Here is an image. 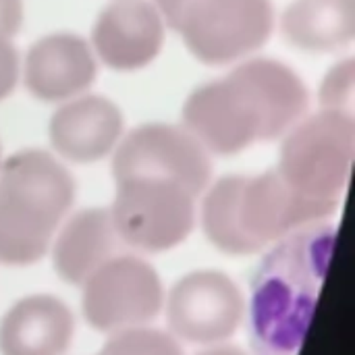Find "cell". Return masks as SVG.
Segmentation results:
<instances>
[{
    "mask_svg": "<svg viewBox=\"0 0 355 355\" xmlns=\"http://www.w3.org/2000/svg\"><path fill=\"white\" fill-rule=\"evenodd\" d=\"M243 318V297L237 285L218 270H198L183 277L168 295L166 320L175 337L214 345L233 337Z\"/></svg>",
    "mask_w": 355,
    "mask_h": 355,
    "instance_id": "9",
    "label": "cell"
},
{
    "mask_svg": "<svg viewBox=\"0 0 355 355\" xmlns=\"http://www.w3.org/2000/svg\"><path fill=\"white\" fill-rule=\"evenodd\" d=\"M121 131V110L100 96L73 100L56 110L50 121L52 146L73 162H96L104 158L116 146Z\"/></svg>",
    "mask_w": 355,
    "mask_h": 355,
    "instance_id": "13",
    "label": "cell"
},
{
    "mask_svg": "<svg viewBox=\"0 0 355 355\" xmlns=\"http://www.w3.org/2000/svg\"><path fill=\"white\" fill-rule=\"evenodd\" d=\"M119 235L110 210L89 208L75 214L56 237L54 268L67 283L83 285L100 266L114 258Z\"/></svg>",
    "mask_w": 355,
    "mask_h": 355,
    "instance_id": "15",
    "label": "cell"
},
{
    "mask_svg": "<svg viewBox=\"0 0 355 355\" xmlns=\"http://www.w3.org/2000/svg\"><path fill=\"white\" fill-rule=\"evenodd\" d=\"M243 175H231L216 181L202 206V225L208 239L225 254L250 256L260 252L241 231L239 191Z\"/></svg>",
    "mask_w": 355,
    "mask_h": 355,
    "instance_id": "17",
    "label": "cell"
},
{
    "mask_svg": "<svg viewBox=\"0 0 355 355\" xmlns=\"http://www.w3.org/2000/svg\"><path fill=\"white\" fill-rule=\"evenodd\" d=\"M306 108L302 79L279 60L256 58L198 87L183 106V121L206 152L231 156L293 129Z\"/></svg>",
    "mask_w": 355,
    "mask_h": 355,
    "instance_id": "1",
    "label": "cell"
},
{
    "mask_svg": "<svg viewBox=\"0 0 355 355\" xmlns=\"http://www.w3.org/2000/svg\"><path fill=\"white\" fill-rule=\"evenodd\" d=\"M270 0H191L175 31L206 64H227L260 48L272 31Z\"/></svg>",
    "mask_w": 355,
    "mask_h": 355,
    "instance_id": "6",
    "label": "cell"
},
{
    "mask_svg": "<svg viewBox=\"0 0 355 355\" xmlns=\"http://www.w3.org/2000/svg\"><path fill=\"white\" fill-rule=\"evenodd\" d=\"M17 75H19L17 50L6 37H0V100L12 92L17 83Z\"/></svg>",
    "mask_w": 355,
    "mask_h": 355,
    "instance_id": "20",
    "label": "cell"
},
{
    "mask_svg": "<svg viewBox=\"0 0 355 355\" xmlns=\"http://www.w3.org/2000/svg\"><path fill=\"white\" fill-rule=\"evenodd\" d=\"M112 173L123 179H166L200 196L210 183L212 164L204 146L187 131L162 123L133 129L116 148Z\"/></svg>",
    "mask_w": 355,
    "mask_h": 355,
    "instance_id": "8",
    "label": "cell"
},
{
    "mask_svg": "<svg viewBox=\"0 0 355 355\" xmlns=\"http://www.w3.org/2000/svg\"><path fill=\"white\" fill-rule=\"evenodd\" d=\"M333 243L331 227H314L283 243L254 285L252 329L262 355H293L308 329Z\"/></svg>",
    "mask_w": 355,
    "mask_h": 355,
    "instance_id": "2",
    "label": "cell"
},
{
    "mask_svg": "<svg viewBox=\"0 0 355 355\" xmlns=\"http://www.w3.org/2000/svg\"><path fill=\"white\" fill-rule=\"evenodd\" d=\"M339 204L310 200L291 189L277 171L243 175L239 191V225L243 235L262 250L295 229L318 225L337 212Z\"/></svg>",
    "mask_w": 355,
    "mask_h": 355,
    "instance_id": "10",
    "label": "cell"
},
{
    "mask_svg": "<svg viewBox=\"0 0 355 355\" xmlns=\"http://www.w3.org/2000/svg\"><path fill=\"white\" fill-rule=\"evenodd\" d=\"M200 355H245L243 352L235 349V347H214V349H208Z\"/></svg>",
    "mask_w": 355,
    "mask_h": 355,
    "instance_id": "23",
    "label": "cell"
},
{
    "mask_svg": "<svg viewBox=\"0 0 355 355\" xmlns=\"http://www.w3.org/2000/svg\"><path fill=\"white\" fill-rule=\"evenodd\" d=\"M23 23L21 0H0V37H12Z\"/></svg>",
    "mask_w": 355,
    "mask_h": 355,
    "instance_id": "21",
    "label": "cell"
},
{
    "mask_svg": "<svg viewBox=\"0 0 355 355\" xmlns=\"http://www.w3.org/2000/svg\"><path fill=\"white\" fill-rule=\"evenodd\" d=\"M75 331L71 310L52 295L17 302L0 322L2 355H64Z\"/></svg>",
    "mask_w": 355,
    "mask_h": 355,
    "instance_id": "14",
    "label": "cell"
},
{
    "mask_svg": "<svg viewBox=\"0 0 355 355\" xmlns=\"http://www.w3.org/2000/svg\"><path fill=\"white\" fill-rule=\"evenodd\" d=\"M100 355H106V354H102V352H100Z\"/></svg>",
    "mask_w": 355,
    "mask_h": 355,
    "instance_id": "24",
    "label": "cell"
},
{
    "mask_svg": "<svg viewBox=\"0 0 355 355\" xmlns=\"http://www.w3.org/2000/svg\"><path fill=\"white\" fill-rule=\"evenodd\" d=\"M106 355H183L181 345L168 333L154 329H127L114 333L112 339L104 345Z\"/></svg>",
    "mask_w": 355,
    "mask_h": 355,
    "instance_id": "18",
    "label": "cell"
},
{
    "mask_svg": "<svg viewBox=\"0 0 355 355\" xmlns=\"http://www.w3.org/2000/svg\"><path fill=\"white\" fill-rule=\"evenodd\" d=\"M96 60L85 40L54 33L35 42L25 58L27 89L46 102L67 100L92 85Z\"/></svg>",
    "mask_w": 355,
    "mask_h": 355,
    "instance_id": "12",
    "label": "cell"
},
{
    "mask_svg": "<svg viewBox=\"0 0 355 355\" xmlns=\"http://www.w3.org/2000/svg\"><path fill=\"white\" fill-rule=\"evenodd\" d=\"M73 200V177L46 152L25 150L0 164V262L25 266L46 256Z\"/></svg>",
    "mask_w": 355,
    "mask_h": 355,
    "instance_id": "3",
    "label": "cell"
},
{
    "mask_svg": "<svg viewBox=\"0 0 355 355\" xmlns=\"http://www.w3.org/2000/svg\"><path fill=\"white\" fill-rule=\"evenodd\" d=\"M285 37L310 52H333L355 33V0H295L283 15Z\"/></svg>",
    "mask_w": 355,
    "mask_h": 355,
    "instance_id": "16",
    "label": "cell"
},
{
    "mask_svg": "<svg viewBox=\"0 0 355 355\" xmlns=\"http://www.w3.org/2000/svg\"><path fill=\"white\" fill-rule=\"evenodd\" d=\"M164 42L158 8L146 0H116L102 10L94 27V46L100 58L116 71L150 64Z\"/></svg>",
    "mask_w": 355,
    "mask_h": 355,
    "instance_id": "11",
    "label": "cell"
},
{
    "mask_svg": "<svg viewBox=\"0 0 355 355\" xmlns=\"http://www.w3.org/2000/svg\"><path fill=\"white\" fill-rule=\"evenodd\" d=\"M354 150V116L322 110L295 125L285 137L277 173L297 193L339 204L349 181Z\"/></svg>",
    "mask_w": 355,
    "mask_h": 355,
    "instance_id": "4",
    "label": "cell"
},
{
    "mask_svg": "<svg viewBox=\"0 0 355 355\" xmlns=\"http://www.w3.org/2000/svg\"><path fill=\"white\" fill-rule=\"evenodd\" d=\"M164 291L158 272L135 256H116L83 283V316L102 333H121L158 316Z\"/></svg>",
    "mask_w": 355,
    "mask_h": 355,
    "instance_id": "7",
    "label": "cell"
},
{
    "mask_svg": "<svg viewBox=\"0 0 355 355\" xmlns=\"http://www.w3.org/2000/svg\"><path fill=\"white\" fill-rule=\"evenodd\" d=\"M196 196L166 179L116 181L110 208L121 241L141 252H166L187 239L196 223Z\"/></svg>",
    "mask_w": 355,
    "mask_h": 355,
    "instance_id": "5",
    "label": "cell"
},
{
    "mask_svg": "<svg viewBox=\"0 0 355 355\" xmlns=\"http://www.w3.org/2000/svg\"><path fill=\"white\" fill-rule=\"evenodd\" d=\"M354 87H355V62L352 58L335 64L322 85H320V104L324 110L333 112H345L352 114L354 106Z\"/></svg>",
    "mask_w": 355,
    "mask_h": 355,
    "instance_id": "19",
    "label": "cell"
},
{
    "mask_svg": "<svg viewBox=\"0 0 355 355\" xmlns=\"http://www.w3.org/2000/svg\"><path fill=\"white\" fill-rule=\"evenodd\" d=\"M156 2H158L160 17H164V21L175 29L179 19H181V15H183V10L187 8V4L191 0H156Z\"/></svg>",
    "mask_w": 355,
    "mask_h": 355,
    "instance_id": "22",
    "label": "cell"
}]
</instances>
